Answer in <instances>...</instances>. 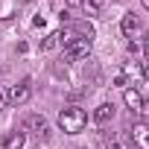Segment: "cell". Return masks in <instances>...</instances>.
Masks as SVG:
<instances>
[{
    "label": "cell",
    "mask_w": 149,
    "mask_h": 149,
    "mask_svg": "<svg viewBox=\"0 0 149 149\" xmlns=\"http://www.w3.org/2000/svg\"><path fill=\"white\" fill-rule=\"evenodd\" d=\"M85 123H88V114H85L82 108H76V105H70V108H64V111L58 114V126H61V132H67V134H79V132L85 129Z\"/></svg>",
    "instance_id": "7a4b0ae2"
},
{
    "label": "cell",
    "mask_w": 149,
    "mask_h": 149,
    "mask_svg": "<svg viewBox=\"0 0 149 149\" xmlns=\"http://www.w3.org/2000/svg\"><path fill=\"white\" fill-rule=\"evenodd\" d=\"M143 76H146V79H149V64H146V67H143Z\"/></svg>",
    "instance_id": "9a60e30c"
},
{
    "label": "cell",
    "mask_w": 149,
    "mask_h": 149,
    "mask_svg": "<svg viewBox=\"0 0 149 149\" xmlns=\"http://www.w3.org/2000/svg\"><path fill=\"white\" fill-rule=\"evenodd\" d=\"M85 3V0H67V6H73V9H76V6H82Z\"/></svg>",
    "instance_id": "5bb4252c"
},
{
    "label": "cell",
    "mask_w": 149,
    "mask_h": 149,
    "mask_svg": "<svg viewBox=\"0 0 149 149\" xmlns=\"http://www.w3.org/2000/svg\"><path fill=\"white\" fill-rule=\"evenodd\" d=\"M126 134H129L132 143H137L140 149H149V123H134Z\"/></svg>",
    "instance_id": "5b68a950"
},
{
    "label": "cell",
    "mask_w": 149,
    "mask_h": 149,
    "mask_svg": "<svg viewBox=\"0 0 149 149\" xmlns=\"http://www.w3.org/2000/svg\"><path fill=\"white\" fill-rule=\"evenodd\" d=\"M143 53H146V58H149V32H146V38H143Z\"/></svg>",
    "instance_id": "4fadbf2b"
},
{
    "label": "cell",
    "mask_w": 149,
    "mask_h": 149,
    "mask_svg": "<svg viewBox=\"0 0 149 149\" xmlns=\"http://www.w3.org/2000/svg\"><path fill=\"white\" fill-rule=\"evenodd\" d=\"M120 26H123V35H126V38H134V35L140 32V18H137L134 12H126Z\"/></svg>",
    "instance_id": "8992f818"
},
{
    "label": "cell",
    "mask_w": 149,
    "mask_h": 149,
    "mask_svg": "<svg viewBox=\"0 0 149 149\" xmlns=\"http://www.w3.org/2000/svg\"><path fill=\"white\" fill-rule=\"evenodd\" d=\"M24 143H26V134L24 132H9L3 137V149H24Z\"/></svg>",
    "instance_id": "9c48e42d"
},
{
    "label": "cell",
    "mask_w": 149,
    "mask_h": 149,
    "mask_svg": "<svg viewBox=\"0 0 149 149\" xmlns=\"http://www.w3.org/2000/svg\"><path fill=\"white\" fill-rule=\"evenodd\" d=\"M140 3H143V9H149V0H140Z\"/></svg>",
    "instance_id": "2e32d148"
},
{
    "label": "cell",
    "mask_w": 149,
    "mask_h": 149,
    "mask_svg": "<svg viewBox=\"0 0 149 149\" xmlns=\"http://www.w3.org/2000/svg\"><path fill=\"white\" fill-rule=\"evenodd\" d=\"M24 134L47 137V134H50V123H47L41 114H26V120H24Z\"/></svg>",
    "instance_id": "3957f363"
},
{
    "label": "cell",
    "mask_w": 149,
    "mask_h": 149,
    "mask_svg": "<svg viewBox=\"0 0 149 149\" xmlns=\"http://www.w3.org/2000/svg\"><path fill=\"white\" fill-rule=\"evenodd\" d=\"M61 38H64V61H82V58H88V53H91V41L79 38L73 29L61 32Z\"/></svg>",
    "instance_id": "6da1fadb"
},
{
    "label": "cell",
    "mask_w": 149,
    "mask_h": 149,
    "mask_svg": "<svg viewBox=\"0 0 149 149\" xmlns=\"http://www.w3.org/2000/svg\"><path fill=\"white\" fill-rule=\"evenodd\" d=\"M123 100H126V105H129L134 114H137V111H143V97H140L134 88H126V91H123Z\"/></svg>",
    "instance_id": "ba28073f"
},
{
    "label": "cell",
    "mask_w": 149,
    "mask_h": 149,
    "mask_svg": "<svg viewBox=\"0 0 149 149\" xmlns=\"http://www.w3.org/2000/svg\"><path fill=\"white\" fill-rule=\"evenodd\" d=\"M111 117H114V105H111V102H102V105H97V111H94V120H97L100 126H105Z\"/></svg>",
    "instance_id": "30bf717a"
},
{
    "label": "cell",
    "mask_w": 149,
    "mask_h": 149,
    "mask_svg": "<svg viewBox=\"0 0 149 149\" xmlns=\"http://www.w3.org/2000/svg\"><path fill=\"white\" fill-rule=\"evenodd\" d=\"M6 97H9V102H15V105H24V102L32 97V85H29V79L18 82V85H15V88L6 94Z\"/></svg>",
    "instance_id": "277c9868"
},
{
    "label": "cell",
    "mask_w": 149,
    "mask_h": 149,
    "mask_svg": "<svg viewBox=\"0 0 149 149\" xmlns=\"http://www.w3.org/2000/svg\"><path fill=\"white\" fill-rule=\"evenodd\" d=\"M105 149H134V143H132V137H129L126 132H120V134H111V137H108Z\"/></svg>",
    "instance_id": "52a82bcc"
},
{
    "label": "cell",
    "mask_w": 149,
    "mask_h": 149,
    "mask_svg": "<svg viewBox=\"0 0 149 149\" xmlns=\"http://www.w3.org/2000/svg\"><path fill=\"white\" fill-rule=\"evenodd\" d=\"M58 38H61V32H50V35L44 38V44H41V50H53V47L58 44Z\"/></svg>",
    "instance_id": "8fae6325"
},
{
    "label": "cell",
    "mask_w": 149,
    "mask_h": 149,
    "mask_svg": "<svg viewBox=\"0 0 149 149\" xmlns=\"http://www.w3.org/2000/svg\"><path fill=\"white\" fill-rule=\"evenodd\" d=\"M6 102H9V97H6V91L0 88V108H6Z\"/></svg>",
    "instance_id": "7c38bea8"
}]
</instances>
